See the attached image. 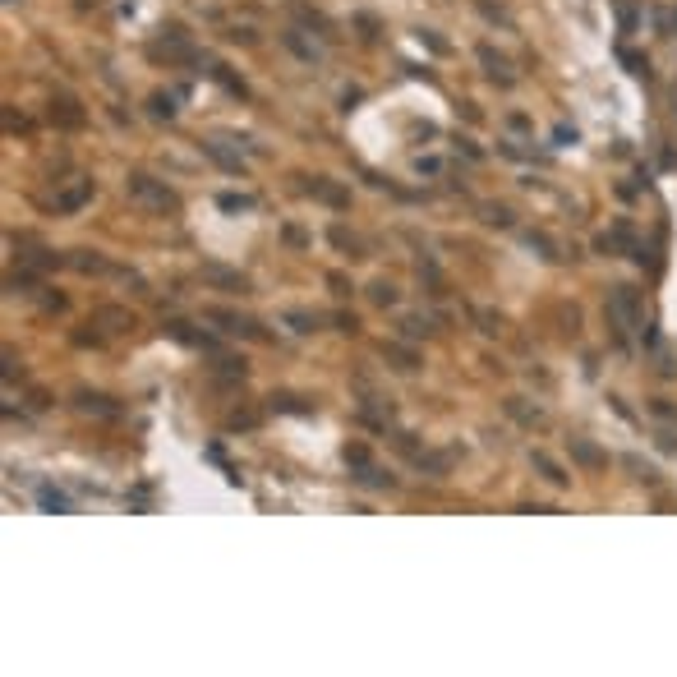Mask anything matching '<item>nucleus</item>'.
Returning <instances> with one entry per match:
<instances>
[{"mask_svg": "<svg viewBox=\"0 0 677 677\" xmlns=\"http://www.w3.org/2000/svg\"><path fill=\"white\" fill-rule=\"evenodd\" d=\"M626 466H631V470H636V475H641V479H654V466H645V461H636V456H626Z\"/></svg>", "mask_w": 677, "mask_h": 677, "instance_id": "nucleus-14", "label": "nucleus"}, {"mask_svg": "<svg viewBox=\"0 0 677 677\" xmlns=\"http://www.w3.org/2000/svg\"><path fill=\"white\" fill-rule=\"evenodd\" d=\"M93 199V180H70L61 194H56V212H74Z\"/></svg>", "mask_w": 677, "mask_h": 677, "instance_id": "nucleus-3", "label": "nucleus"}, {"mask_svg": "<svg viewBox=\"0 0 677 677\" xmlns=\"http://www.w3.org/2000/svg\"><path fill=\"white\" fill-rule=\"evenodd\" d=\"M608 318H613L617 332H641V327H645L641 290H631V286H613V290H608Z\"/></svg>", "mask_w": 677, "mask_h": 677, "instance_id": "nucleus-1", "label": "nucleus"}, {"mask_svg": "<svg viewBox=\"0 0 677 677\" xmlns=\"http://www.w3.org/2000/svg\"><path fill=\"white\" fill-rule=\"evenodd\" d=\"M74 268H78V272H106V263L97 258V253H93V258H88V253H78V258H74Z\"/></svg>", "mask_w": 677, "mask_h": 677, "instance_id": "nucleus-10", "label": "nucleus"}, {"mask_svg": "<svg viewBox=\"0 0 677 677\" xmlns=\"http://www.w3.org/2000/svg\"><path fill=\"white\" fill-rule=\"evenodd\" d=\"M290 322H295V332H313V322H318V318H309V313H290Z\"/></svg>", "mask_w": 677, "mask_h": 677, "instance_id": "nucleus-15", "label": "nucleus"}, {"mask_svg": "<svg viewBox=\"0 0 677 677\" xmlns=\"http://www.w3.org/2000/svg\"><path fill=\"white\" fill-rule=\"evenodd\" d=\"M83 410H97V415H115V406H106V397H83Z\"/></svg>", "mask_w": 677, "mask_h": 677, "instance_id": "nucleus-11", "label": "nucleus"}, {"mask_svg": "<svg viewBox=\"0 0 677 677\" xmlns=\"http://www.w3.org/2000/svg\"><path fill=\"white\" fill-rule=\"evenodd\" d=\"M130 199L143 203V208H152V212H175V203H180L162 180H152V175H130Z\"/></svg>", "mask_w": 677, "mask_h": 677, "instance_id": "nucleus-2", "label": "nucleus"}, {"mask_svg": "<svg viewBox=\"0 0 677 677\" xmlns=\"http://www.w3.org/2000/svg\"><path fill=\"white\" fill-rule=\"evenodd\" d=\"M309 189L318 194V199H327V203H346V194H341V189H332V184H322V180H313Z\"/></svg>", "mask_w": 677, "mask_h": 677, "instance_id": "nucleus-9", "label": "nucleus"}, {"mask_svg": "<svg viewBox=\"0 0 677 677\" xmlns=\"http://www.w3.org/2000/svg\"><path fill=\"white\" fill-rule=\"evenodd\" d=\"M479 61L488 65V74H493V78H503V83H512V65H507L503 56H493V51H488V46H479Z\"/></svg>", "mask_w": 677, "mask_h": 677, "instance_id": "nucleus-5", "label": "nucleus"}, {"mask_svg": "<svg viewBox=\"0 0 677 677\" xmlns=\"http://www.w3.org/2000/svg\"><path fill=\"white\" fill-rule=\"evenodd\" d=\"M203 281H217V286H226V290H249V281L240 277V272H226V268H217V263H203Z\"/></svg>", "mask_w": 677, "mask_h": 677, "instance_id": "nucleus-4", "label": "nucleus"}, {"mask_svg": "<svg viewBox=\"0 0 677 677\" xmlns=\"http://www.w3.org/2000/svg\"><path fill=\"white\" fill-rule=\"evenodd\" d=\"M572 447H576V456H581V461H590V466H599V461H604V456H599V451H594L590 443H572Z\"/></svg>", "mask_w": 677, "mask_h": 677, "instance_id": "nucleus-12", "label": "nucleus"}, {"mask_svg": "<svg viewBox=\"0 0 677 677\" xmlns=\"http://www.w3.org/2000/svg\"><path fill=\"white\" fill-rule=\"evenodd\" d=\"M208 318H212V322H226V332H253L249 318H235V313H221V309H212Z\"/></svg>", "mask_w": 677, "mask_h": 677, "instance_id": "nucleus-6", "label": "nucleus"}, {"mask_svg": "<svg viewBox=\"0 0 677 677\" xmlns=\"http://www.w3.org/2000/svg\"><path fill=\"white\" fill-rule=\"evenodd\" d=\"M56 111H61L65 125H83V111H78V102H70V97H65V102H56Z\"/></svg>", "mask_w": 677, "mask_h": 677, "instance_id": "nucleus-8", "label": "nucleus"}, {"mask_svg": "<svg viewBox=\"0 0 677 677\" xmlns=\"http://www.w3.org/2000/svg\"><path fill=\"white\" fill-rule=\"evenodd\" d=\"M152 111H157V115H175V106H171V97H157V102H152Z\"/></svg>", "mask_w": 677, "mask_h": 677, "instance_id": "nucleus-16", "label": "nucleus"}, {"mask_svg": "<svg viewBox=\"0 0 677 677\" xmlns=\"http://www.w3.org/2000/svg\"><path fill=\"white\" fill-rule=\"evenodd\" d=\"M535 466H539V470H544V475H548V484H567V475H562V470H557V466H553V461H548V456H544V451H535Z\"/></svg>", "mask_w": 677, "mask_h": 677, "instance_id": "nucleus-7", "label": "nucleus"}, {"mask_svg": "<svg viewBox=\"0 0 677 677\" xmlns=\"http://www.w3.org/2000/svg\"><path fill=\"white\" fill-rule=\"evenodd\" d=\"M42 503H46V507H51V512H70V503H65V498H61V493H51V488H46V493H42Z\"/></svg>", "mask_w": 677, "mask_h": 677, "instance_id": "nucleus-13", "label": "nucleus"}]
</instances>
